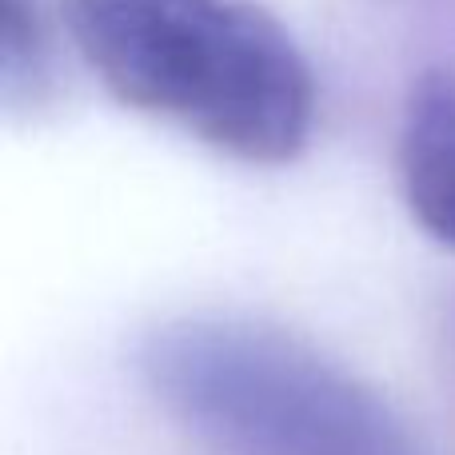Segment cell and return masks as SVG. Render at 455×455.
<instances>
[{"label":"cell","instance_id":"3957f363","mask_svg":"<svg viewBox=\"0 0 455 455\" xmlns=\"http://www.w3.org/2000/svg\"><path fill=\"white\" fill-rule=\"evenodd\" d=\"M400 188L416 224L432 228L455 204V72L427 68L411 84L400 128Z\"/></svg>","mask_w":455,"mask_h":455},{"label":"cell","instance_id":"5b68a950","mask_svg":"<svg viewBox=\"0 0 455 455\" xmlns=\"http://www.w3.org/2000/svg\"><path fill=\"white\" fill-rule=\"evenodd\" d=\"M427 235H435L440 243H448V248H455V204H451L448 212H443L432 228H427Z\"/></svg>","mask_w":455,"mask_h":455},{"label":"cell","instance_id":"7a4b0ae2","mask_svg":"<svg viewBox=\"0 0 455 455\" xmlns=\"http://www.w3.org/2000/svg\"><path fill=\"white\" fill-rule=\"evenodd\" d=\"M144 387L235 455H427L371 384L299 336L240 315H176L136 347Z\"/></svg>","mask_w":455,"mask_h":455},{"label":"cell","instance_id":"6da1fadb","mask_svg":"<svg viewBox=\"0 0 455 455\" xmlns=\"http://www.w3.org/2000/svg\"><path fill=\"white\" fill-rule=\"evenodd\" d=\"M84 64L116 100L248 164H288L315 128V76L251 0H60Z\"/></svg>","mask_w":455,"mask_h":455},{"label":"cell","instance_id":"277c9868","mask_svg":"<svg viewBox=\"0 0 455 455\" xmlns=\"http://www.w3.org/2000/svg\"><path fill=\"white\" fill-rule=\"evenodd\" d=\"M48 76V48L36 0H0V80L12 108L20 96H36Z\"/></svg>","mask_w":455,"mask_h":455}]
</instances>
